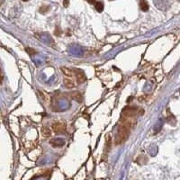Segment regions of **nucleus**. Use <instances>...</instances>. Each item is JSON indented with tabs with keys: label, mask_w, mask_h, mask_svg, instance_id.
Wrapping results in <instances>:
<instances>
[{
	"label": "nucleus",
	"mask_w": 180,
	"mask_h": 180,
	"mask_svg": "<svg viewBox=\"0 0 180 180\" xmlns=\"http://www.w3.org/2000/svg\"><path fill=\"white\" fill-rule=\"evenodd\" d=\"M130 131H131V127L126 124H124L122 126H120L115 136V144L119 145L124 142L130 134Z\"/></svg>",
	"instance_id": "1"
},
{
	"label": "nucleus",
	"mask_w": 180,
	"mask_h": 180,
	"mask_svg": "<svg viewBox=\"0 0 180 180\" xmlns=\"http://www.w3.org/2000/svg\"><path fill=\"white\" fill-rule=\"evenodd\" d=\"M52 130L58 134L64 133L66 131V125L61 122H54L52 124Z\"/></svg>",
	"instance_id": "2"
},
{
	"label": "nucleus",
	"mask_w": 180,
	"mask_h": 180,
	"mask_svg": "<svg viewBox=\"0 0 180 180\" xmlns=\"http://www.w3.org/2000/svg\"><path fill=\"white\" fill-rule=\"evenodd\" d=\"M75 72V78L77 79V81L79 83H83L86 81V76L84 74V72L80 69H74Z\"/></svg>",
	"instance_id": "3"
},
{
	"label": "nucleus",
	"mask_w": 180,
	"mask_h": 180,
	"mask_svg": "<svg viewBox=\"0 0 180 180\" xmlns=\"http://www.w3.org/2000/svg\"><path fill=\"white\" fill-rule=\"evenodd\" d=\"M51 144L53 147H61L65 144V141L62 139H54L51 141Z\"/></svg>",
	"instance_id": "4"
},
{
	"label": "nucleus",
	"mask_w": 180,
	"mask_h": 180,
	"mask_svg": "<svg viewBox=\"0 0 180 180\" xmlns=\"http://www.w3.org/2000/svg\"><path fill=\"white\" fill-rule=\"evenodd\" d=\"M71 98L75 101L79 102V103H81L83 101V96L82 95L79 93V92H74L72 95H71Z\"/></svg>",
	"instance_id": "5"
},
{
	"label": "nucleus",
	"mask_w": 180,
	"mask_h": 180,
	"mask_svg": "<svg viewBox=\"0 0 180 180\" xmlns=\"http://www.w3.org/2000/svg\"><path fill=\"white\" fill-rule=\"evenodd\" d=\"M42 134L45 138H48V137H51V131L49 127H43L42 129Z\"/></svg>",
	"instance_id": "6"
},
{
	"label": "nucleus",
	"mask_w": 180,
	"mask_h": 180,
	"mask_svg": "<svg viewBox=\"0 0 180 180\" xmlns=\"http://www.w3.org/2000/svg\"><path fill=\"white\" fill-rule=\"evenodd\" d=\"M140 8L142 10L143 12H147L149 10V5H148V2L145 0H141L140 2Z\"/></svg>",
	"instance_id": "7"
},
{
	"label": "nucleus",
	"mask_w": 180,
	"mask_h": 180,
	"mask_svg": "<svg viewBox=\"0 0 180 180\" xmlns=\"http://www.w3.org/2000/svg\"><path fill=\"white\" fill-rule=\"evenodd\" d=\"M64 86L67 88H72L75 87V84H74V82L70 79H64Z\"/></svg>",
	"instance_id": "8"
},
{
	"label": "nucleus",
	"mask_w": 180,
	"mask_h": 180,
	"mask_svg": "<svg viewBox=\"0 0 180 180\" xmlns=\"http://www.w3.org/2000/svg\"><path fill=\"white\" fill-rule=\"evenodd\" d=\"M95 7H96V11L101 13L104 10V4L102 2H96L95 3Z\"/></svg>",
	"instance_id": "9"
},
{
	"label": "nucleus",
	"mask_w": 180,
	"mask_h": 180,
	"mask_svg": "<svg viewBox=\"0 0 180 180\" xmlns=\"http://www.w3.org/2000/svg\"><path fill=\"white\" fill-rule=\"evenodd\" d=\"M25 51H26L27 53H29V55H34V54H36V51H34V49H32V48H26Z\"/></svg>",
	"instance_id": "10"
},
{
	"label": "nucleus",
	"mask_w": 180,
	"mask_h": 180,
	"mask_svg": "<svg viewBox=\"0 0 180 180\" xmlns=\"http://www.w3.org/2000/svg\"><path fill=\"white\" fill-rule=\"evenodd\" d=\"M64 6H68V0H64Z\"/></svg>",
	"instance_id": "11"
},
{
	"label": "nucleus",
	"mask_w": 180,
	"mask_h": 180,
	"mask_svg": "<svg viewBox=\"0 0 180 180\" xmlns=\"http://www.w3.org/2000/svg\"><path fill=\"white\" fill-rule=\"evenodd\" d=\"M88 1L89 3H91V4H94V3H95V0H88Z\"/></svg>",
	"instance_id": "12"
},
{
	"label": "nucleus",
	"mask_w": 180,
	"mask_h": 180,
	"mask_svg": "<svg viewBox=\"0 0 180 180\" xmlns=\"http://www.w3.org/2000/svg\"><path fill=\"white\" fill-rule=\"evenodd\" d=\"M22 1H27V0H22Z\"/></svg>",
	"instance_id": "13"
}]
</instances>
